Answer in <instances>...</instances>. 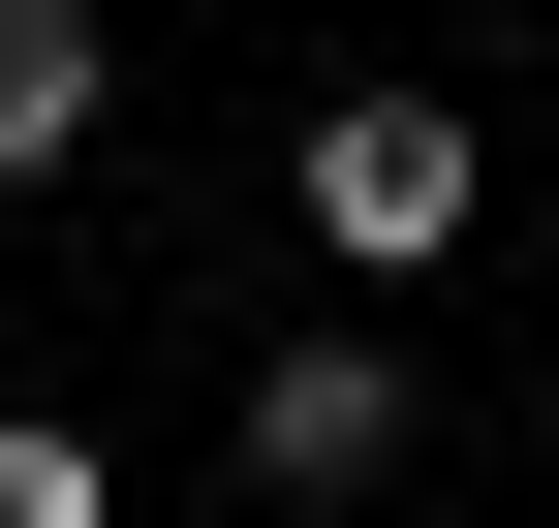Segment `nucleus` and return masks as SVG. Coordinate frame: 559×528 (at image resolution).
<instances>
[{
  "label": "nucleus",
  "mask_w": 559,
  "mask_h": 528,
  "mask_svg": "<svg viewBox=\"0 0 559 528\" xmlns=\"http://www.w3.org/2000/svg\"><path fill=\"white\" fill-rule=\"evenodd\" d=\"M311 249H342V280H436V249H466V94H342L311 124Z\"/></svg>",
  "instance_id": "nucleus-1"
},
{
  "label": "nucleus",
  "mask_w": 559,
  "mask_h": 528,
  "mask_svg": "<svg viewBox=\"0 0 559 528\" xmlns=\"http://www.w3.org/2000/svg\"><path fill=\"white\" fill-rule=\"evenodd\" d=\"M404 467V343H249V497H373Z\"/></svg>",
  "instance_id": "nucleus-2"
},
{
  "label": "nucleus",
  "mask_w": 559,
  "mask_h": 528,
  "mask_svg": "<svg viewBox=\"0 0 559 528\" xmlns=\"http://www.w3.org/2000/svg\"><path fill=\"white\" fill-rule=\"evenodd\" d=\"M94 94H124V62H94V0H0V187H62V156H94Z\"/></svg>",
  "instance_id": "nucleus-3"
},
{
  "label": "nucleus",
  "mask_w": 559,
  "mask_h": 528,
  "mask_svg": "<svg viewBox=\"0 0 559 528\" xmlns=\"http://www.w3.org/2000/svg\"><path fill=\"white\" fill-rule=\"evenodd\" d=\"M0 528H124V467H94L62 405H0Z\"/></svg>",
  "instance_id": "nucleus-4"
}]
</instances>
